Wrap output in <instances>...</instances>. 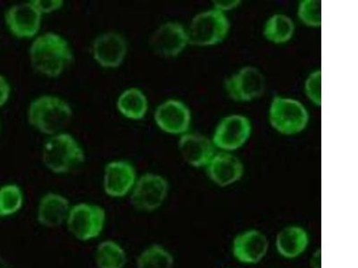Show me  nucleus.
Wrapping results in <instances>:
<instances>
[{
  "label": "nucleus",
  "instance_id": "f257e3e1",
  "mask_svg": "<svg viewBox=\"0 0 358 268\" xmlns=\"http://www.w3.org/2000/svg\"><path fill=\"white\" fill-rule=\"evenodd\" d=\"M29 56L34 70L49 78L59 77L73 60L71 47L65 38L50 31L35 38Z\"/></svg>",
  "mask_w": 358,
  "mask_h": 268
},
{
  "label": "nucleus",
  "instance_id": "f03ea898",
  "mask_svg": "<svg viewBox=\"0 0 358 268\" xmlns=\"http://www.w3.org/2000/svg\"><path fill=\"white\" fill-rule=\"evenodd\" d=\"M73 117L69 104L62 98L44 95L31 102L27 118L31 126L40 133L53 136L66 128Z\"/></svg>",
  "mask_w": 358,
  "mask_h": 268
},
{
  "label": "nucleus",
  "instance_id": "7ed1b4c3",
  "mask_svg": "<svg viewBox=\"0 0 358 268\" xmlns=\"http://www.w3.org/2000/svg\"><path fill=\"white\" fill-rule=\"evenodd\" d=\"M41 159L48 170L53 174H63L84 163L85 153L72 135L59 133L45 142Z\"/></svg>",
  "mask_w": 358,
  "mask_h": 268
},
{
  "label": "nucleus",
  "instance_id": "20e7f679",
  "mask_svg": "<svg viewBox=\"0 0 358 268\" xmlns=\"http://www.w3.org/2000/svg\"><path fill=\"white\" fill-rule=\"evenodd\" d=\"M107 213L94 203L80 202L73 205L66 226L70 234L80 241H91L100 237L106 228Z\"/></svg>",
  "mask_w": 358,
  "mask_h": 268
},
{
  "label": "nucleus",
  "instance_id": "39448f33",
  "mask_svg": "<svg viewBox=\"0 0 358 268\" xmlns=\"http://www.w3.org/2000/svg\"><path fill=\"white\" fill-rule=\"evenodd\" d=\"M169 181L162 175L147 173L137 178L129 194L131 205L141 212L156 211L167 199Z\"/></svg>",
  "mask_w": 358,
  "mask_h": 268
},
{
  "label": "nucleus",
  "instance_id": "423d86ee",
  "mask_svg": "<svg viewBox=\"0 0 358 268\" xmlns=\"http://www.w3.org/2000/svg\"><path fill=\"white\" fill-rule=\"evenodd\" d=\"M229 22L222 11L201 13L192 20L187 31L188 43L194 46H210L225 39Z\"/></svg>",
  "mask_w": 358,
  "mask_h": 268
},
{
  "label": "nucleus",
  "instance_id": "0eeeda50",
  "mask_svg": "<svg viewBox=\"0 0 358 268\" xmlns=\"http://www.w3.org/2000/svg\"><path fill=\"white\" fill-rule=\"evenodd\" d=\"M268 118L273 128L287 135L302 132L309 120L308 111L300 102L280 97L271 102Z\"/></svg>",
  "mask_w": 358,
  "mask_h": 268
},
{
  "label": "nucleus",
  "instance_id": "6e6552de",
  "mask_svg": "<svg viewBox=\"0 0 358 268\" xmlns=\"http://www.w3.org/2000/svg\"><path fill=\"white\" fill-rule=\"evenodd\" d=\"M137 180V174L132 163L115 161L104 168L102 186L104 193L113 199H122L129 195Z\"/></svg>",
  "mask_w": 358,
  "mask_h": 268
},
{
  "label": "nucleus",
  "instance_id": "1a4fd4ad",
  "mask_svg": "<svg viewBox=\"0 0 358 268\" xmlns=\"http://www.w3.org/2000/svg\"><path fill=\"white\" fill-rule=\"evenodd\" d=\"M127 43L122 34L116 31L99 35L92 47V57L103 68L115 69L122 65L127 55Z\"/></svg>",
  "mask_w": 358,
  "mask_h": 268
},
{
  "label": "nucleus",
  "instance_id": "9d476101",
  "mask_svg": "<svg viewBox=\"0 0 358 268\" xmlns=\"http://www.w3.org/2000/svg\"><path fill=\"white\" fill-rule=\"evenodd\" d=\"M43 15L33 3L11 6L5 15L6 27L18 39H31L36 36L41 27Z\"/></svg>",
  "mask_w": 358,
  "mask_h": 268
},
{
  "label": "nucleus",
  "instance_id": "9b49d317",
  "mask_svg": "<svg viewBox=\"0 0 358 268\" xmlns=\"http://www.w3.org/2000/svg\"><path fill=\"white\" fill-rule=\"evenodd\" d=\"M265 78L257 68L246 66L226 82L230 98L238 102H248L260 97L265 89Z\"/></svg>",
  "mask_w": 358,
  "mask_h": 268
},
{
  "label": "nucleus",
  "instance_id": "f8f14e48",
  "mask_svg": "<svg viewBox=\"0 0 358 268\" xmlns=\"http://www.w3.org/2000/svg\"><path fill=\"white\" fill-rule=\"evenodd\" d=\"M268 240L263 232L249 229L236 236L232 242V254L238 262L257 265L264 260L268 251Z\"/></svg>",
  "mask_w": 358,
  "mask_h": 268
},
{
  "label": "nucleus",
  "instance_id": "ddd939ff",
  "mask_svg": "<svg viewBox=\"0 0 358 268\" xmlns=\"http://www.w3.org/2000/svg\"><path fill=\"white\" fill-rule=\"evenodd\" d=\"M187 43V31L183 25L174 22L162 24L150 39V46L153 52L163 57L178 56Z\"/></svg>",
  "mask_w": 358,
  "mask_h": 268
},
{
  "label": "nucleus",
  "instance_id": "4468645a",
  "mask_svg": "<svg viewBox=\"0 0 358 268\" xmlns=\"http://www.w3.org/2000/svg\"><path fill=\"white\" fill-rule=\"evenodd\" d=\"M252 126L248 118L230 116L219 124L213 136V144L225 151H235L250 137Z\"/></svg>",
  "mask_w": 358,
  "mask_h": 268
},
{
  "label": "nucleus",
  "instance_id": "2eb2a0df",
  "mask_svg": "<svg viewBox=\"0 0 358 268\" xmlns=\"http://www.w3.org/2000/svg\"><path fill=\"white\" fill-rule=\"evenodd\" d=\"M155 120L163 132L178 135L187 133L189 129L191 113L183 102L169 100L157 107Z\"/></svg>",
  "mask_w": 358,
  "mask_h": 268
},
{
  "label": "nucleus",
  "instance_id": "dca6fc26",
  "mask_svg": "<svg viewBox=\"0 0 358 268\" xmlns=\"http://www.w3.org/2000/svg\"><path fill=\"white\" fill-rule=\"evenodd\" d=\"M71 203L59 193H49L41 198L38 204L36 220L41 226L56 229L66 225Z\"/></svg>",
  "mask_w": 358,
  "mask_h": 268
},
{
  "label": "nucleus",
  "instance_id": "f3484780",
  "mask_svg": "<svg viewBox=\"0 0 358 268\" xmlns=\"http://www.w3.org/2000/svg\"><path fill=\"white\" fill-rule=\"evenodd\" d=\"M310 237L308 231L299 225H289L280 230L275 239V248L280 256L295 260L308 250Z\"/></svg>",
  "mask_w": 358,
  "mask_h": 268
},
{
  "label": "nucleus",
  "instance_id": "a211bd4d",
  "mask_svg": "<svg viewBox=\"0 0 358 268\" xmlns=\"http://www.w3.org/2000/svg\"><path fill=\"white\" fill-rule=\"evenodd\" d=\"M207 171L214 184L220 187H226L241 180L244 167L235 156L220 153L214 156L207 165Z\"/></svg>",
  "mask_w": 358,
  "mask_h": 268
},
{
  "label": "nucleus",
  "instance_id": "6ab92c4d",
  "mask_svg": "<svg viewBox=\"0 0 358 268\" xmlns=\"http://www.w3.org/2000/svg\"><path fill=\"white\" fill-rule=\"evenodd\" d=\"M178 149L184 161L194 168L204 167L212 161L214 148L206 137L198 134H184L178 142Z\"/></svg>",
  "mask_w": 358,
  "mask_h": 268
},
{
  "label": "nucleus",
  "instance_id": "aec40b11",
  "mask_svg": "<svg viewBox=\"0 0 358 268\" xmlns=\"http://www.w3.org/2000/svg\"><path fill=\"white\" fill-rule=\"evenodd\" d=\"M129 255L122 245L111 239L99 242L94 251V263L97 268H124Z\"/></svg>",
  "mask_w": 358,
  "mask_h": 268
},
{
  "label": "nucleus",
  "instance_id": "412c9836",
  "mask_svg": "<svg viewBox=\"0 0 358 268\" xmlns=\"http://www.w3.org/2000/svg\"><path fill=\"white\" fill-rule=\"evenodd\" d=\"M117 110L127 119L138 121L146 116L149 110L148 100L138 88H129L120 95L117 100Z\"/></svg>",
  "mask_w": 358,
  "mask_h": 268
},
{
  "label": "nucleus",
  "instance_id": "4be33fe9",
  "mask_svg": "<svg viewBox=\"0 0 358 268\" xmlns=\"http://www.w3.org/2000/svg\"><path fill=\"white\" fill-rule=\"evenodd\" d=\"M136 268H174L175 258L161 244L147 246L136 258Z\"/></svg>",
  "mask_w": 358,
  "mask_h": 268
},
{
  "label": "nucleus",
  "instance_id": "5701e85b",
  "mask_svg": "<svg viewBox=\"0 0 358 268\" xmlns=\"http://www.w3.org/2000/svg\"><path fill=\"white\" fill-rule=\"evenodd\" d=\"M24 203V193L19 185L8 184L0 187V218L17 215Z\"/></svg>",
  "mask_w": 358,
  "mask_h": 268
},
{
  "label": "nucleus",
  "instance_id": "b1692460",
  "mask_svg": "<svg viewBox=\"0 0 358 268\" xmlns=\"http://www.w3.org/2000/svg\"><path fill=\"white\" fill-rule=\"evenodd\" d=\"M295 25L289 17L283 15H275L265 24L264 34L271 43H285L292 37Z\"/></svg>",
  "mask_w": 358,
  "mask_h": 268
},
{
  "label": "nucleus",
  "instance_id": "393cba45",
  "mask_svg": "<svg viewBox=\"0 0 358 268\" xmlns=\"http://www.w3.org/2000/svg\"><path fill=\"white\" fill-rule=\"evenodd\" d=\"M299 17L308 27H321L322 2L320 0L302 1L299 8Z\"/></svg>",
  "mask_w": 358,
  "mask_h": 268
},
{
  "label": "nucleus",
  "instance_id": "a878e982",
  "mask_svg": "<svg viewBox=\"0 0 358 268\" xmlns=\"http://www.w3.org/2000/svg\"><path fill=\"white\" fill-rule=\"evenodd\" d=\"M306 94L316 106L322 103V72L318 70L310 75L305 85Z\"/></svg>",
  "mask_w": 358,
  "mask_h": 268
},
{
  "label": "nucleus",
  "instance_id": "bb28decb",
  "mask_svg": "<svg viewBox=\"0 0 358 268\" xmlns=\"http://www.w3.org/2000/svg\"><path fill=\"white\" fill-rule=\"evenodd\" d=\"M41 15L51 14L59 10L64 5L62 0H34L31 1Z\"/></svg>",
  "mask_w": 358,
  "mask_h": 268
},
{
  "label": "nucleus",
  "instance_id": "cd10ccee",
  "mask_svg": "<svg viewBox=\"0 0 358 268\" xmlns=\"http://www.w3.org/2000/svg\"><path fill=\"white\" fill-rule=\"evenodd\" d=\"M10 92L11 88L8 82L6 81L4 76L0 75V107L4 106L8 102Z\"/></svg>",
  "mask_w": 358,
  "mask_h": 268
},
{
  "label": "nucleus",
  "instance_id": "c85d7f7f",
  "mask_svg": "<svg viewBox=\"0 0 358 268\" xmlns=\"http://www.w3.org/2000/svg\"><path fill=\"white\" fill-rule=\"evenodd\" d=\"M214 6H215L216 10L219 11H225L230 10V9L236 8L239 4H241V1H236V0H223V1H214Z\"/></svg>",
  "mask_w": 358,
  "mask_h": 268
},
{
  "label": "nucleus",
  "instance_id": "c756f323",
  "mask_svg": "<svg viewBox=\"0 0 358 268\" xmlns=\"http://www.w3.org/2000/svg\"><path fill=\"white\" fill-rule=\"evenodd\" d=\"M321 250L313 252L311 260H310V266L311 268H322V255Z\"/></svg>",
  "mask_w": 358,
  "mask_h": 268
},
{
  "label": "nucleus",
  "instance_id": "7c9ffc66",
  "mask_svg": "<svg viewBox=\"0 0 358 268\" xmlns=\"http://www.w3.org/2000/svg\"><path fill=\"white\" fill-rule=\"evenodd\" d=\"M0 268H12L11 265L1 255H0Z\"/></svg>",
  "mask_w": 358,
  "mask_h": 268
}]
</instances>
